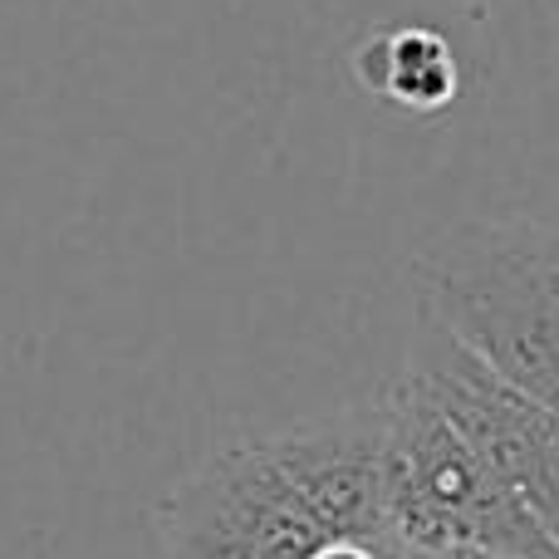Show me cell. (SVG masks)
<instances>
[{
    "instance_id": "obj_1",
    "label": "cell",
    "mask_w": 559,
    "mask_h": 559,
    "mask_svg": "<svg viewBox=\"0 0 559 559\" xmlns=\"http://www.w3.org/2000/svg\"><path fill=\"white\" fill-rule=\"evenodd\" d=\"M383 531V393L206 452L157 506L163 559H314Z\"/></svg>"
},
{
    "instance_id": "obj_2",
    "label": "cell",
    "mask_w": 559,
    "mask_h": 559,
    "mask_svg": "<svg viewBox=\"0 0 559 559\" xmlns=\"http://www.w3.org/2000/svg\"><path fill=\"white\" fill-rule=\"evenodd\" d=\"M417 309L559 413V222L476 216L413 255Z\"/></svg>"
},
{
    "instance_id": "obj_3",
    "label": "cell",
    "mask_w": 559,
    "mask_h": 559,
    "mask_svg": "<svg viewBox=\"0 0 559 559\" xmlns=\"http://www.w3.org/2000/svg\"><path fill=\"white\" fill-rule=\"evenodd\" d=\"M354 79L364 94L403 114H442L462 88V64L452 45L427 25L378 29L354 49Z\"/></svg>"
},
{
    "instance_id": "obj_4",
    "label": "cell",
    "mask_w": 559,
    "mask_h": 559,
    "mask_svg": "<svg viewBox=\"0 0 559 559\" xmlns=\"http://www.w3.org/2000/svg\"><path fill=\"white\" fill-rule=\"evenodd\" d=\"M383 559H515V555H491V550H427V545H407L383 531Z\"/></svg>"
},
{
    "instance_id": "obj_5",
    "label": "cell",
    "mask_w": 559,
    "mask_h": 559,
    "mask_svg": "<svg viewBox=\"0 0 559 559\" xmlns=\"http://www.w3.org/2000/svg\"><path fill=\"white\" fill-rule=\"evenodd\" d=\"M383 540V535H378ZM378 540H338L329 545V550H319L314 559H383V545Z\"/></svg>"
}]
</instances>
